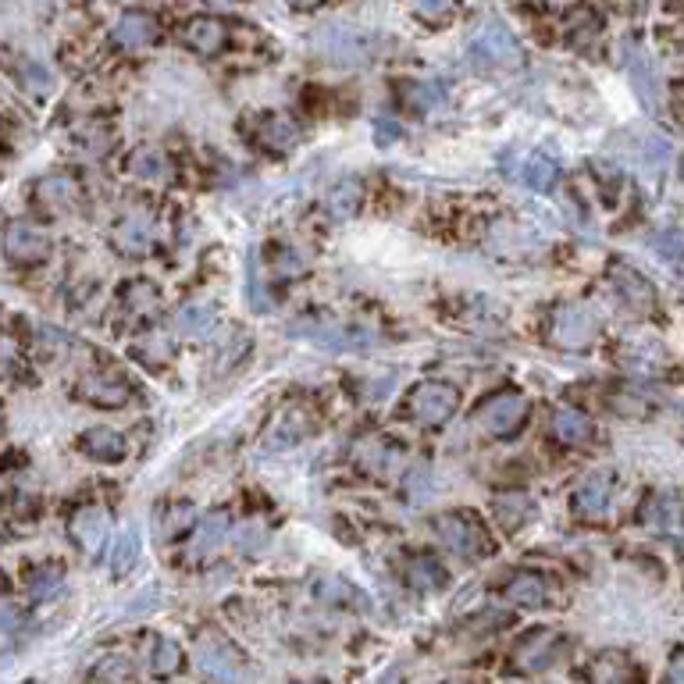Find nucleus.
<instances>
[{
  "instance_id": "nucleus-1",
  "label": "nucleus",
  "mask_w": 684,
  "mask_h": 684,
  "mask_svg": "<svg viewBox=\"0 0 684 684\" xmlns=\"http://www.w3.org/2000/svg\"><path fill=\"white\" fill-rule=\"evenodd\" d=\"M467 57L478 72H510L524 61V50L503 22H489L467 43Z\"/></svg>"
},
{
  "instance_id": "nucleus-2",
  "label": "nucleus",
  "mask_w": 684,
  "mask_h": 684,
  "mask_svg": "<svg viewBox=\"0 0 684 684\" xmlns=\"http://www.w3.org/2000/svg\"><path fill=\"white\" fill-rule=\"evenodd\" d=\"M432 531L439 535V542H446V549H453V553L464 556V560H474V556L489 553V531H485V524H481L471 510L439 513L432 521Z\"/></svg>"
},
{
  "instance_id": "nucleus-3",
  "label": "nucleus",
  "mask_w": 684,
  "mask_h": 684,
  "mask_svg": "<svg viewBox=\"0 0 684 684\" xmlns=\"http://www.w3.org/2000/svg\"><path fill=\"white\" fill-rule=\"evenodd\" d=\"M456 407H460V392H456V385L439 382V378L421 382L414 392H410V414H414L421 424H428V428L446 424L449 417L456 414Z\"/></svg>"
},
{
  "instance_id": "nucleus-4",
  "label": "nucleus",
  "mask_w": 684,
  "mask_h": 684,
  "mask_svg": "<svg viewBox=\"0 0 684 684\" xmlns=\"http://www.w3.org/2000/svg\"><path fill=\"white\" fill-rule=\"evenodd\" d=\"M196 663L204 670L207 677H214L218 684H236L243 681L246 667H243V656L236 652V645H228L225 638L218 635H204L196 642Z\"/></svg>"
},
{
  "instance_id": "nucleus-5",
  "label": "nucleus",
  "mask_w": 684,
  "mask_h": 684,
  "mask_svg": "<svg viewBox=\"0 0 684 684\" xmlns=\"http://www.w3.org/2000/svg\"><path fill=\"white\" fill-rule=\"evenodd\" d=\"M524 421H528V399H524V392H513V389L496 392V396L478 410V424L489 435H496V439L513 435Z\"/></svg>"
},
{
  "instance_id": "nucleus-6",
  "label": "nucleus",
  "mask_w": 684,
  "mask_h": 684,
  "mask_svg": "<svg viewBox=\"0 0 684 684\" xmlns=\"http://www.w3.org/2000/svg\"><path fill=\"white\" fill-rule=\"evenodd\" d=\"M595 318L578 303H563L553 310V321H549V339L563 350H585L588 342L595 339Z\"/></svg>"
},
{
  "instance_id": "nucleus-7",
  "label": "nucleus",
  "mask_w": 684,
  "mask_h": 684,
  "mask_svg": "<svg viewBox=\"0 0 684 684\" xmlns=\"http://www.w3.org/2000/svg\"><path fill=\"white\" fill-rule=\"evenodd\" d=\"M293 332H303L325 350H367L375 346L378 335L371 328L360 325H342V321H310V325H296Z\"/></svg>"
},
{
  "instance_id": "nucleus-8",
  "label": "nucleus",
  "mask_w": 684,
  "mask_h": 684,
  "mask_svg": "<svg viewBox=\"0 0 684 684\" xmlns=\"http://www.w3.org/2000/svg\"><path fill=\"white\" fill-rule=\"evenodd\" d=\"M321 50L332 57L335 65H360L371 57L375 40L364 33V29H353V25H332L325 36H321Z\"/></svg>"
},
{
  "instance_id": "nucleus-9",
  "label": "nucleus",
  "mask_w": 684,
  "mask_h": 684,
  "mask_svg": "<svg viewBox=\"0 0 684 684\" xmlns=\"http://www.w3.org/2000/svg\"><path fill=\"white\" fill-rule=\"evenodd\" d=\"M4 246H8V257L15 264H40L43 257L50 253V236L43 232L40 225L33 221H11L8 225V236H4Z\"/></svg>"
},
{
  "instance_id": "nucleus-10",
  "label": "nucleus",
  "mask_w": 684,
  "mask_h": 684,
  "mask_svg": "<svg viewBox=\"0 0 684 684\" xmlns=\"http://www.w3.org/2000/svg\"><path fill=\"white\" fill-rule=\"evenodd\" d=\"M111 246L122 257H147L150 246H154V225H150V218H143V214H125V218L114 221L111 228Z\"/></svg>"
},
{
  "instance_id": "nucleus-11",
  "label": "nucleus",
  "mask_w": 684,
  "mask_h": 684,
  "mask_svg": "<svg viewBox=\"0 0 684 684\" xmlns=\"http://www.w3.org/2000/svg\"><path fill=\"white\" fill-rule=\"evenodd\" d=\"M182 43H186L193 54L200 57H214L225 50L228 43V29L221 18L214 15H200V18H189L186 25H182Z\"/></svg>"
},
{
  "instance_id": "nucleus-12",
  "label": "nucleus",
  "mask_w": 684,
  "mask_h": 684,
  "mask_svg": "<svg viewBox=\"0 0 684 684\" xmlns=\"http://www.w3.org/2000/svg\"><path fill=\"white\" fill-rule=\"evenodd\" d=\"M33 196L36 204L50 207V211H68V207H75L82 200V186L68 171H50L33 186Z\"/></svg>"
},
{
  "instance_id": "nucleus-13",
  "label": "nucleus",
  "mask_w": 684,
  "mask_h": 684,
  "mask_svg": "<svg viewBox=\"0 0 684 684\" xmlns=\"http://www.w3.org/2000/svg\"><path fill=\"white\" fill-rule=\"evenodd\" d=\"M610 499H613V474L595 471L574 489L570 503H574V510H578L581 517H599V513L610 510Z\"/></svg>"
},
{
  "instance_id": "nucleus-14",
  "label": "nucleus",
  "mask_w": 684,
  "mask_h": 684,
  "mask_svg": "<svg viewBox=\"0 0 684 684\" xmlns=\"http://www.w3.org/2000/svg\"><path fill=\"white\" fill-rule=\"evenodd\" d=\"M114 47L122 50H143L157 40V22L147 11H125L118 22H114Z\"/></svg>"
},
{
  "instance_id": "nucleus-15",
  "label": "nucleus",
  "mask_w": 684,
  "mask_h": 684,
  "mask_svg": "<svg viewBox=\"0 0 684 684\" xmlns=\"http://www.w3.org/2000/svg\"><path fill=\"white\" fill-rule=\"evenodd\" d=\"M68 535L86 553H100V546L107 542V517L97 506H82V510L72 513V521H68Z\"/></svg>"
},
{
  "instance_id": "nucleus-16",
  "label": "nucleus",
  "mask_w": 684,
  "mask_h": 684,
  "mask_svg": "<svg viewBox=\"0 0 684 684\" xmlns=\"http://www.w3.org/2000/svg\"><path fill=\"white\" fill-rule=\"evenodd\" d=\"M225 538H228V513L225 510L207 513V517L196 521L193 535H189V556H193V560H207Z\"/></svg>"
},
{
  "instance_id": "nucleus-17",
  "label": "nucleus",
  "mask_w": 684,
  "mask_h": 684,
  "mask_svg": "<svg viewBox=\"0 0 684 684\" xmlns=\"http://www.w3.org/2000/svg\"><path fill=\"white\" fill-rule=\"evenodd\" d=\"M79 449L86 456H93V460H100V464H118V460H125V453H129V442H125L122 432H114V428H90V432L79 439Z\"/></svg>"
},
{
  "instance_id": "nucleus-18",
  "label": "nucleus",
  "mask_w": 684,
  "mask_h": 684,
  "mask_svg": "<svg viewBox=\"0 0 684 684\" xmlns=\"http://www.w3.org/2000/svg\"><path fill=\"white\" fill-rule=\"evenodd\" d=\"M556 649H560V635H556V631H531V635L517 645V667L546 670L549 663H553Z\"/></svg>"
},
{
  "instance_id": "nucleus-19",
  "label": "nucleus",
  "mask_w": 684,
  "mask_h": 684,
  "mask_svg": "<svg viewBox=\"0 0 684 684\" xmlns=\"http://www.w3.org/2000/svg\"><path fill=\"white\" fill-rule=\"evenodd\" d=\"M549 428H553V439L560 442V446H570V449L588 446V442H592V435H595L592 421H588V417L581 414V410H574V407L556 410Z\"/></svg>"
},
{
  "instance_id": "nucleus-20",
  "label": "nucleus",
  "mask_w": 684,
  "mask_h": 684,
  "mask_svg": "<svg viewBox=\"0 0 684 684\" xmlns=\"http://www.w3.org/2000/svg\"><path fill=\"white\" fill-rule=\"evenodd\" d=\"M357 464L371 474H396L403 467V449L389 446L382 439H367L357 446Z\"/></svg>"
},
{
  "instance_id": "nucleus-21",
  "label": "nucleus",
  "mask_w": 684,
  "mask_h": 684,
  "mask_svg": "<svg viewBox=\"0 0 684 684\" xmlns=\"http://www.w3.org/2000/svg\"><path fill=\"white\" fill-rule=\"evenodd\" d=\"M79 392L90 399V403H100V407H122L125 399H129V385H125L122 378H114V375L82 378Z\"/></svg>"
},
{
  "instance_id": "nucleus-22",
  "label": "nucleus",
  "mask_w": 684,
  "mask_h": 684,
  "mask_svg": "<svg viewBox=\"0 0 684 684\" xmlns=\"http://www.w3.org/2000/svg\"><path fill=\"white\" fill-rule=\"evenodd\" d=\"M503 595L513 606H528V610H535V606L549 603V585L538 578V574H517V578L503 588Z\"/></svg>"
},
{
  "instance_id": "nucleus-23",
  "label": "nucleus",
  "mask_w": 684,
  "mask_h": 684,
  "mask_svg": "<svg viewBox=\"0 0 684 684\" xmlns=\"http://www.w3.org/2000/svg\"><path fill=\"white\" fill-rule=\"evenodd\" d=\"M129 171L136 175V179L164 182V179H171V161H168V154H164V150L139 147V150H132V157H129Z\"/></svg>"
},
{
  "instance_id": "nucleus-24",
  "label": "nucleus",
  "mask_w": 684,
  "mask_h": 684,
  "mask_svg": "<svg viewBox=\"0 0 684 684\" xmlns=\"http://www.w3.org/2000/svg\"><path fill=\"white\" fill-rule=\"evenodd\" d=\"M521 179H524V186L535 189V193H553L556 182H560V168H556L553 157L531 154L528 161H524Z\"/></svg>"
},
{
  "instance_id": "nucleus-25",
  "label": "nucleus",
  "mask_w": 684,
  "mask_h": 684,
  "mask_svg": "<svg viewBox=\"0 0 684 684\" xmlns=\"http://www.w3.org/2000/svg\"><path fill=\"white\" fill-rule=\"evenodd\" d=\"M214 307L211 303H186V307L179 310V318H175V328H179V335H186V339H204L207 332L214 328Z\"/></svg>"
},
{
  "instance_id": "nucleus-26",
  "label": "nucleus",
  "mask_w": 684,
  "mask_h": 684,
  "mask_svg": "<svg viewBox=\"0 0 684 684\" xmlns=\"http://www.w3.org/2000/svg\"><path fill=\"white\" fill-rule=\"evenodd\" d=\"M122 307L129 314H139V318H150L161 310V293H157L154 282H129L122 293Z\"/></svg>"
},
{
  "instance_id": "nucleus-27",
  "label": "nucleus",
  "mask_w": 684,
  "mask_h": 684,
  "mask_svg": "<svg viewBox=\"0 0 684 684\" xmlns=\"http://www.w3.org/2000/svg\"><path fill=\"white\" fill-rule=\"evenodd\" d=\"M492 510H496V517L503 521L506 531H517L531 517V510H535V506H531V499L524 496V492H506V496H496Z\"/></svg>"
},
{
  "instance_id": "nucleus-28",
  "label": "nucleus",
  "mask_w": 684,
  "mask_h": 684,
  "mask_svg": "<svg viewBox=\"0 0 684 684\" xmlns=\"http://www.w3.org/2000/svg\"><path fill=\"white\" fill-rule=\"evenodd\" d=\"M314 595H318L321 603H332V606H350V610H364V592H357L353 585L339 578H321L314 585Z\"/></svg>"
},
{
  "instance_id": "nucleus-29",
  "label": "nucleus",
  "mask_w": 684,
  "mask_h": 684,
  "mask_svg": "<svg viewBox=\"0 0 684 684\" xmlns=\"http://www.w3.org/2000/svg\"><path fill=\"white\" fill-rule=\"evenodd\" d=\"M407 581L417 588V592H435V588H442V581H446V570H442L439 560H432V556H414V560L407 563Z\"/></svg>"
},
{
  "instance_id": "nucleus-30",
  "label": "nucleus",
  "mask_w": 684,
  "mask_h": 684,
  "mask_svg": "<svg viewBox=\"0 0 684 684\" xmlns=\"http://www.w3.org/2000/svg\"><path fill=\"white\" fill-rule=\"evenodd\" d=\"M136 560H139V531L125 528L111 546V570L114 574H129L136 567Z\"/></svg>"
},
{
  "instance_id": "nucleus-31",
  "label": "nucleus",
  "mask_w": 684,
  "mask_h": 684,
  "mask_svg": "<svg viewBox=\"0 0 684 684\" xmlns=\"http://www.w3.org/2000/svg\"><path fill=\"white\" fill-rule=\"evenodd\" d=\"M613 285H617V293L624 296L631 307H645V303L652 300L649 285H645L631 268H624V264H617V268H613Z\"/></svg>"
},
{
  "instance_id": "nucleus-32",
  "label": "nucleus",
  "mask_w": 684,
  "mask_h": 684,
  "mask_svg": "<svg viewBox=\"0 0 684 684\" xmlns=\"http://www.w3.org/2000/svg\"><path fill=\"white\" fill-rule=\"evenodd\" d=\"M627 75H631V82H635V93L645 100V104L652 107V100H656V93H652V86H656V79H652L649 72V57L642 54V50H631V57H627Z\"/></svg>"
},
{
  "instance_id": "nucleus-33",
  "label": "nucleus",
  "mask_w": 684,
  "mask_h": 684,
  "mask_svg": "<svg viewBox=\"0 0 684 684\" xmlns=\"http://www.w3.org/2000/svg\"><path fill=\"white\" fill-rule=\"evenodd\" d=\"M182 667V649L171 638H157L154 642V652H150V670L161 677H171L175 670Z\"/></svg>"
},
{
  "instance_id": "nucleus-34",
  "label": "nucleus",
  "mask_w": 684,
  "mask_h": 684,
  "mask_svg": "<svg viewBox=\"0 0 684 684\" xmlns=\"http://www.w3.org/2000/svg\"><path fill=\"white\" fill-rule=\"evenodd\" d=\"M325 207L332 211V218H350V214L360 207V186L357 182H342V186H335L332 193H328Z\"/></svg>"
},
{
  "instance_id": "nucleus-35",
  "label": "nucleus",
  "mask_w": 684,
  "mask_h": 684,
  "mask_svg": "<svg viewBox=\"0 0 684 684\" xmlns=\"http://www.w3.org/2000/svg\"><path fill=\"white\" fill-rule=\"evenodd\" d=\"M261 139L275 150H289L293 147V139H296V129L285 122V118H278V114H268V118L261 122Z\"/></svg>"
},
{
  "instance_id": "nucleus-36",
  "label": "nucleus",
  "mask_w": 684,
  "mask_h": 684,
  "mask_svg": "<svg viewBox=\"0 0 684 684\" xmlns=\"http://www.w3.org/2000/svg\"><path fill=\"white\" fill-rule=\"evenodd\" d=\"M407 104L414 107L417 114H432L435 107L442 104V90L435 86V82H410Z\"/></svg>"
},
{
  "instance_id": "nucleus-37",
  "label": "nucleus",
  "mask_w": 684,
  "mask_h": 684,
  "mask_svg": "<svg viewBox=\"0 0 684 684\" xmlns=\"http://www.w3.org/2000/svg\"><path fill=\"white\" fill-rule=\"evenodd\" d=\"M236 546H239V553H246V556L264 553V546H268V531H264L257 521H246L243 528L236 531Z\"/></svg>"
},
{
  "instance_id": "nucleus-38",
  "label": "nucleus",
  "mask_w": 684,
  "mask_h": 684,
  "mask_svg": "<svg viewBox=\"0 0 684 684\" xmlns=\"http://www.w3.org/2000/svg\"><path fill=\"white\" fill-rule=\"evenodd\" d=\"M93 681H97V684H132L129 660H122V656H111V660H104L97 667V674H93Z\"/></svg>"
},
{
  "instance_id": "nucleus-39",
  "label": "nucleus",
  "mask_w": 684,
  "mask_h": 684,
  "mask_svg": "<svg viewBox=\"0 0 684 684\" xmlns=\"http://www.w3.org/2000/svg\"><path fill=\"white\" fill-rule=\"evenodd\" d=\"M186 524H193V506L189 503H175L161 513V535H179Z\"/></svg>"
},
{
  "instance_id": "nucleus-40",
  "label": "nucleus",
  "mask_w": 684,
  "mask_h": 684,
  "mask_svg": "<svg viewBox=\"0 0 684 684\" xmlns=\"http://www.w3.org/2000/svg\"><path fill=\"white\" fill-rule=\"evenodd\" d=\"M303 435V428H300V421L296 417H285L282 424L275 428V435H271V446L275 449H282V446H293L296 439Z\"/></svg>"
},
{
  "instance_id": "nucleus-41",
  "label": "nucleus",
  "mask_w": 684,
  "mask_h": 684,
  "mask_svg": "<svg viewBox=\"0 0 684 684\" xmlns=\"http://www.w3.org/2000/svg\"><path fill=\"white\" fill-rule=\"evenodd\" d=\"M22 82H25V86H33L36 93H43L50 86V75L43 72L36 61H29V65H22Z\"/></svg>"
},
{
  "instance_id": "nucleus-42",
  "label": "nucleus",
  "mask_w": 684,
  "mask_h": 684,
  "mask_svg": "<svg viewBox=\"0 0 684 684\" xmlns=\"http://www.w3.org/2000/svg\"><path fill=\"white\" fill-rule=\"evenodd\" d=\"M414 11H417L421 18H428V22H432V18L446 15V11H449V0H414Z\"/></svg>"
},
{
  "instance_id": "nucleus-43",
  "label": "nucleus",
  "mask_w": 684,
  "mask_h": 684,
  "mask_svg": "<svg viewBox=\"0 0 684 684\" xmlns=\"http://www.w3.org/2000/svg\"><path fill=\"white\" fill-rule=\"evenodd\" d=\"M652 246L667 250V257H677V253L684 250V236H681V232H677V236H656V239H652Z\"/></svg>"
},
{
  "instance_id": "nucleus-44",
  "label": "nucleus",
  "mask_w": 684,
  "mask_h": 684,
  "mask_svg": "<svg viewBox=\"0 0 684 684\" xmlns=\"http://www.w3.org/2000/svg\"><path fill=\"white\" fill-rule=\"evenodd\" d=\"M289 4H293V8H300V11H307V8H318L321 0H289Z\"/></svg>"
},
{
  "instance_id": "nucleus-45",
  "label": "nucleus",
  "mask_w": 684,
  "mask_h": 684,
  "mask_svg": "<svg viewBox=\"0 0 684 684\" xmlns=\"http://www.w3.org/2000/svg\"><path fill=\"white\" fill-rule=\"evenodd\" d=\"M392 681H396V674H389V677H382V681H378V684H392Z\"/></svg>"
}]
</instances>
